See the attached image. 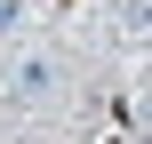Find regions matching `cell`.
Returning <instances> with one entry per match:
<instances>
[{
    "label": "cell",
    "instance_id": "obj_1",
    "mask_svg": "<svg viewBox=\"0 0 152 144\" xmlns=\"http://www.w3.org/2000/svg\"><path fill=\"white\" fill-rule=\"evenodd\" d=\"M56 88H64V72H56L48 56H16V72H8V96H16V104H48Z\"/></svg>",
    "mask_w": 152,
    "mask_h": 144
},
{
    "label": "cell",
    "instance_id": "obj_2",
    "mask_svg": "<svg viewBox=\"0 0 152 144\" xmlns=\"http://www.w3.org/2000/svg\"><path fill=\"white\" fill-rule=\"evenodd\" d=\"M0 32H24V0H0Z\"/></svg>",
    "mask_w": 152,
    "mask_h": 144
}]
</instances>
